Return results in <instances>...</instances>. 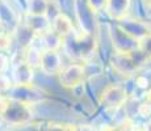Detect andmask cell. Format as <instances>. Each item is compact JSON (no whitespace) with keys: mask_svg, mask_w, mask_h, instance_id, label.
Segmentation results:
<instances>
[{"mask_svg":"<svg viewBox=\"0 0 151 131\" xmlns=\"http://www.w3.org/2000/svg\"><path fill=\"white\" fill-rule=\"evenodd\" d=\"M65 51L71 58L79 60H87L93 57L96 50V41L91 34H74L63 38Z\"/></svg>","mask_w":151,"mask_h":131,"instance_id":"1","label":"cell"},{"mask_svg":"<svg viewBox=\"0 0 151 131\" xmlns=\"http://www.w3.org/2000/svg\"><path fill=\"white\" fill-rule=\"evenodd\" d=\"M0 117L11 123H22L30 118V109L21 101L0 96Z\"/></svg>","mask_w":151,"mask_h":131,"instance_id":"2","label":"cell"},{"mask_svg":"<svg viewBox=\"0 0 151 131\" xmlns=\"http://www.w3.org/2000/svg\"><path fill=\"white\" fill-rule=\"evenodd\" d=\"M147 57L141 50H135L130 54H117L114 52L112 58V66L117 72L122 75H132L141 67Z\"/></svg>","mask_w":151,"mask_h":131,"instance_id":"3","label":"cell"},{"mask_svg":"<svg viewBox=\"0 0 151 131\" xmlns=\"http://www.w3.org/2000/svg\"><path fill=\"white\" fill-rule=\"evenodd\" d=\"M110 38L117 54H130L139 49V41L127 34L120 25L110 28Z\"/></svg>","mask_w":151,"mask_h":131,"instance_id":"4","label":"cell"},{"mask_svg":"<svg viewBox=\"0 0 151 131\" xmlns=\"http://www.w3.org/2000/svg\"><path fill=\"white\" fill-rule=\"evenodd\" d=\"M75 9H76V16L83 29V33L92 36L95 33V29H96L93 9L89 7L86 0H76L75 1Z\"/></svg>","mask_w":151,"mask_h":131,"instance_id":"5","label":"cell"},{"mask_svg":"<svg viewBox=\"0 0 151 131\" xmlns=\"http://www.w3.org/2000/svg\"><path fill=\"white\" fill-rule=\"evenodd\" d=\"M84 67L82 64H70L59 72V81L66 88H75L84 80Z\"/></svg>","mask_w":151,"mask_h":131,"instance_id":"6","label":"cell"},{"mask_svg":"<svg viewBox=\"0 0 151 131\" xmlns=\"http://www.w3.org/2000/svg\"><path fill=\"white\" fill-rule=\"evenodd\" d=\"M40 67L45 74L54 75L60 71L62 67V59L60 55L57 51L53 50H45L41 54V60H40Z\"/></svg>","mask_w":151,"mask_h":131,"instance_id":"7","label":"cell"},{"mask_svg":"<svg viewBox=\"0 0 151 131\" xmlns=\"http://www.w3.org/2000/svg\"><path fill=\"white\" fill-rule=\"evenodd\" d=\"M125 100H126V92L118 85H112L106 88L101 97L104 106L106 107H118L125 102Z\"/></svg>","mask_w":151,"mask_h":131,"instance_id":"8","label":"cell"},{"mask_svg":"<svg viewBox=\"0 0 151 131\" xmlns=\"http://www.w3.org/2000/svg\"><path fill=\"white\" fill-rule=\"evenodd\" d=\"M13 97L14 100L21 101V102L27 104L28 102H34V101L42 98V92L38 91L37 88H34L30 84H27V85H16L13 89Z\"/></svg>","mask_w":151,"mask_h":131,"instance_id":"9","label":"cell"},{"mask_svg":"<svg viewBox=\"0 0 151 131\" xmlns=\"http://www.w3.org/2000/svg\"><path fill=\"white\" fill-rule=\"evenodd\" d=\"M130 3L132 0H106L105 11L112 19L121 21L129 12Z\"/></svg>","mask_w":151,"mask_h":131,"instance_id":"10","label":"cell"},{"mask_svg":"<svg viewBox=\"0 0 151 131\" xmlns=\"http://www.w3.org/2000/svg\"><path fill=\"white\" fill-rule=\"evenodd\" d=\"M51 30L63 39L74 33V26H72L71 20H70L66 14L58 13L53 20V29H51Z\"/></svg>","mask_w":151,"mask_h":131,"instance_id":"11","label":"cell"},{"mask_svg":"<svg viewBox=\"0 0 151 131\" xmlns=\"http://www.w3.org/2000/svg\"><path fill=\"white\" fill-rule=\"evenodd\" d=\"M32 77H33V68L25 60L19 62L14 66L13 80L16 83V85H27V84H30Z\"/></svg>","mask_w":151,"mask_h":131,"instance_id":"12","label":"cell"},{"mask_svg":"<svg viewBox=\"0 0 151 131\" xmlns=\"http://www.w3.org/2000/svg\"><path fill=\"white\" fill-rule=\"evenodd\" d=\"M121 28L126 31L127 34H130L132 37H134L135 39H142L143 37H146L147 34H150V30L146 28V25H143L139 21H134V20H121Z\"/></svg>","mask_w":151,"mask_h":131,"instance_id":"13","label":"cell"},{"mask_svg":"<svg viewBox=\"0 0 151 131\" xmlns=\"http://www.w3.org/2000/svg\"><path fill=\"white\" fill-rule=\"evenodd\" d=\"M25 25H27L34 34L36 33H41V34L45 33V31L49 30V26H50L46 16H30V14L27 17Z\"/></svg>","mask_w":151,"mask_h":131,"instance_id":"14","label":"cell"},{"mask_svg":"<svg viewBox=\"0 0 151 131\" xmlns=\"http://www.w3.org/2000/svg\"><path fill=\"white\" fill-rule=\"evenodd\" d=\"M47 11V0H28V13L30 16H46Z\"/></svg>","mask_w":151,"mask_h":131,"instance_id":"15","label":"cell"},{"mask_svg":"<svg viewBox=\"0 0 151 131\" xmlns=\"http://www.w3.org/2000/svg\"><path fill=\"white\" fill-rule=\"evenodd\" d=\"M42 37V41L46 46V50H53V51H57V49L62 45V38L59 36L54 33L51 29H49L47 31L41 34Z\"/></svg>","mask_w":151,"mask_h":131,"instance_id":"16","label":"cell"},{"mask_svg":"<svg viewBox=\"0 0 151 131\" xmlns=\"http://www.w3.org/2000/svg\"><path fill=\"white\" fill-rule=\"evenodd\" d=\"M41 54L42 52L38 50L34 46H29L28 47V52H27V59L25 62L33 68V67L40 66V60H41Z\"/></svg>","mask_w":151,"mask_h":131,"instance_id":"17","label":"cell"},{"mask_svg":"<svg viewBox=\"0 0 151 131\" xmlns=\"http://www.w3.org/2000/svg\"><path fill=\"white\" fill-rule=\"evenodd\" d=\"M139 50L143 52L147 58L151 57V33L139 39Z\"/></svg>","mask_w":151,"mask_h":131,"instance_id":"18","label":"cell"},{"mask_svg":"<svg viewBox=\"0 0 151 131\" xmlns=\"http://www.w3.org/2000/svg\"><path fill=\"white\" fill-rule=\"evenodd\" d=\"M86 1L88 3V5L93 9V12L104 9L106 5V0H86Z\"/></svg>","mask_w":151,"mask_h":131,"instance_id":"19","label":"cell"},{"mask_svg":"<svg viewBox=\"0 0 151 131\" xmlns=\"http://www.w3.org/2000/svg\"><path fill=\"white\" fill-rule=\"evenodd\" d=\"M8 68V58L0 52V75L4 74Z\"/></svg>","mask_w":151,"mask_h":131,"instance_id":"20","label":"cell"},{"mask_svg":"<svg viewBox=\"0 0 151 131\" xmlns=\"http://www.w3.org/2000/svg\"><path fill=\"white\" fill-rule=\"evenodd\" d=\"M47 131H72V130H68V129L62 127V126H53V127H50Z\"/></svg>","mask_w":151,"mask_h":131,"instance_id":"21","label":"cell"},{"mask_svg":"<svg viewBox=\"0 0 151 131\" xmlns=\"http://www.w3.org/2000/svg\"><path fill=\"white\" fill-rule=\"evenodd\" d=\"M145 3L149 5V8H151V0H145Z\"/></svg>","mask_w":151,"mask_h":131,"instance_id":"22","label":"cell"},{"mask_svg":"<svg viewBox=\"0 0 151 131\" xmlns=\"http://www.w3.org/2000/svg\"><path fill=\"white\" fill-rule=\"evenodd\" d=\"M149 101H150V102H151V91L149 92Z\"/></svg>","mask_w":151,"mask_h":131,"instance_id":"23","label":"cell"},{"mask_svg":"<svg viewBox=\"0 0 151 131\" xmlns=\"http://www.w3.org/2000/svg\"><path fill=\"white\" fill-rule=\"evenodd\" d=\"M149 12H150V16H151V8H150V11H149Z\"/></svg>","mask_w":151,"mask_h":131,"instance_id":"24","label":"cell"},{"mask_svg":"<svg viewBox=\"0 0 151 131\" xmlns=\"http://www.w3.org/2000/svg\"><path fill=\"white\" fill-rule=\"evenodd\" d=\"M0 1H3V0H0Z\"/></svg>","mask_w":151,"mask_h":131,"instance_id":"25","label":"cell"}]
</instances>
